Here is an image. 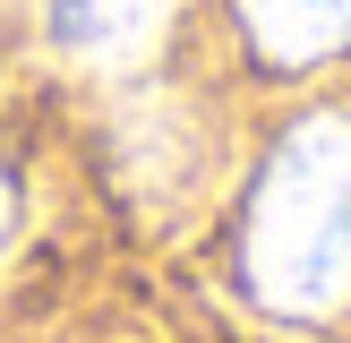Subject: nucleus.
Wrapping results in <instances>:
<instances>
[{
    "label": "nucleus",
    "instance_id": "obj_2",
    "mask_svg": "<svg viewBox=\"0 0 351 343\" xmlns=\"http://www.w3.org/2000/svg\"><path fill=\"white\" fill-rule=\"evenodd\" d=\"M171 9H180V0H43V43L60 51L69 69L120 78V69H137L163 43Z\"/></svg>",
    "mask_w": 351,
    "mask_h": 343
},
{
    "label": "nucleus",
    "instance_id": "obj_4",
    "mask_svg": "<svg viewBox=\"0 0 351 343\" xmlns=\"http://www.w3.org/2000/svg\"><path fill=\"white\" fill-rule=\"evenodd\" d=\"M0 240H9V180H0Z\"/></svg>",
    "mask_w": 351,
    "mask_h": 343
},
{
    "label": "nucleus",
    "instance_id": "obj_3",
    "mask_svg": "<svg viewBox=\"0 0 351 343\" xmlns=\"http://www.w3.org/2000/svg\"><path fill=\"white\" fill-rule=\"evenodd\" d=\"M240 26L266 60H326L351 43V0H240Z\"/></svg>",
    "mask_w": 351,
    "mask_h": 343
},
{
    "label": "nucleus",
    "instance_id": "obj_1",
    "mask_svg": "<svg viewBox=\"0 0 351 343\" xmlns=\"http://www.w3.org/2000/svg\"><path fill=\"white\" fill-rule=\"evenodd\" d=\"M240 274L283 318L351 300V112H317L266 154L240 232Z\"/></svg>",
    "mask_w": 351,
    "mask_h": 343
}]
</instances>
